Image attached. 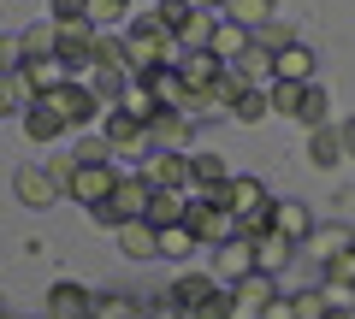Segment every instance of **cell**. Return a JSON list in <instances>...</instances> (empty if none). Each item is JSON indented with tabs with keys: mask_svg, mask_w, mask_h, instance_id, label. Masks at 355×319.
I'll list each match as a JSON object with an SVG mask.
<instances>
[{
	"mask_svg": "<svg viewBox=\"0 0 355 319\" xmlns=\"http://www.w3.org/2000/svg\"><path fill=\"white\" fill-rule=\"evenodd\" d=\"M349 248H355V230L349 225H314V237L302 243V255L320 260V266H331V260H343Z\"/></svg>",
	"mask_w": 355,
	"mask_h": 319,
	"instance_id": "cell-18",
	"label": "cell"
},
{
	"mask_svg": "<svg viewBox=\"0 0 355 319\" xmlns=\"http://www.w3.org/2000/svg\"><path fill=\"white\" fill-rule=\"evenodd\" d=\"M12 190H18L24 207H53V195H65V183L53 178L48 166H18L12 172Z\"/></svg>",
	"mask_w": 355,
	"mask_h": 319,
	"instance_id": "cell-16",
	"label": "cell"
},
{
	"mask_svg": "<svg viewBox=\"0 0 355 319\" xmlns=\"http://www.w3.org/2000/svg\"><path fill=\"white\" fill-rule=\"evenodd\" d=\"M125 6H130V12H142V0H125Z\"/></svg>",
	"mask_w": 355,
	"mask_h": 319,
	"instance_id": "cell-52",
	"label": "cell"
},
{
	"mask_svg": "<svg viewBox=\"0 0 355 319\" xmlns=\"http://www.w3.org/2000/svg\"><path fill=\"white\" fill-rule=\"evenodd\" d=\"M279 77H291V83H314V53L302 48V42H291V48L279 53ZM272 77V83H279Z\"/></svg>",
	"mask_w": 355,
	"mask_h": 319,
	"instance_id": "cell-34",
	"label": "cell"
},
{
	"mask_svg": "<svg viewBox=\"0 0 355 319\" xmlns=\"http://www.w3.org/2000/svg\"><path fill=\"white\" fill-rule=\"evenodd\" d=\"M231 295H237V319H261V307L279 295V278L272 272H249L243 284H231Z\"/></svg>",
	"mask_w": 355,
	"mask_h": 319,
	"instance_id": "cell-19",
	"label": "cell"
},
{
	"mask_svg": "<svg viewBox=\"0 0 355 319\" xmlns=\"http://www.w3.org/2000/svg\"><path fill=\"white\" fill-rule=\"evenodd\" d=\"M148 136H154V148H172V154H196L190 142H196V118L184 113V107H160V113L148 118Z\"/></svg>",
	"mask_w": 355,
	"mask_h": 319,
	"instance_id": "cell-9",
	"label": "cell"
},
{
	"mask_svg": "<svg viewBox=\"0 0 355 319\" xmlns=\"http://www.w3.org/2000/svg\"><path fill=\"white\" fill-rule=\"evenodd\" d=\"M296 125H302V130H320V125H331V89L320 83V77L308 83V101H302V113H296Z\"/></svg>",
	"mask_w": 355,
	"mask_h": 319,
	"instance_id": "cell-30",
	"label": "cell"
},
{
	"mask_svg": "<svg viewBox=\"0 0 355 319\" xmlns=\"http://www.w3.org/2000/svg\"><path fill=\"white\" fill-rule=\"evenodd\" d=\"M119 36H125V48H130V77L137 71H148V65H178L184 60V48H178V30L166 24L160 12H130V24L119 30Z\"/></svg>",
	"mask_w": 355,
	"mask_h": 319,
	"instance_id": "cell-1",
	"label": "cell"
},
{
	"mask_svg": "<svg viewBox=\"0 0 355 319\" xmlns=\"http://www.w3.org/2000/svg\"><path fill=\"white\" fill-rule=\"evenodd\" d=\"M154 12H160V18H166L172 30H184V24H190L196 12H202V6H196V0H154Z\"/></svg>",
	"mask_w": 355,
	"mask_h": 319,
	"instance_id": "cell-45",
	"label": "cell"
},
{
	"mask_svg": "<svg viewBox=\"0 0 355 319\" xmlns=\"http://www.w3.org/2000/svg\"><path fill=\"white\" fill-rule=\"evenodd\" d=\"M296 255H302V243H291L284 230H266L261 243H254V260H261V272H272V278H279V272L291 266Z\"/></svg>",
	"mask_w": 355,
	"mask_h": 319,
	"instance_id": "cell-23",
	"label": "cell"
},
{
	"mask_svg": "<svg viewBox=\"0 0 355 319\" xmlns=\"http://www.w3.org/2000/svg\"><path fill=\"white\" fill-rule=\"evenodd\" d=\"M326 319H355V313H326Z\"/></svg>",
	"mask_w": 355,
	"mask_h": 319,
	"instance_id": "cell-53",
	"label": "cell"
},
{
	"mask_svg": "<svg viewBox=\"0 0 355 319\" xmlns=\"http://www.w3.org/2000/svg\"><path fill=\"white\" fill-rule=\"evenodd\" d=\"M349 154H343V136H338V125H320V130H308V166H320V172H331V166H343Z\"/></svg>",
	"mask_w": 355,
	"mask_h": 319,
	"instance_id": "cell-24",
	"label": "cell"
},
{
	"mask_svg": "<svg viewBox=\"0 0 355 319\" xmlns=\"http://www.w3.org/2000/svg\"><path fill=\"white\" fill-rule=\"evenodd\" d=\"M89 24H95V30H125L130 24V6H125V0H89Z\"/></svg>",
	"mask_w": 355,
	"mask_h": 319,
	"instance_id": "cell-40",
	"label": "cell"
},
{
	"mask_svg": "<svg viewBox=\"0 0 355 319\" xmlns=\"http://www.w3.org/2000/svg\"><path fill=\"white\" fill-rule=\"evenodd\" d=\"M214 30H219V12H207V6H202L190 24L178 30V48H184V53H207V48H214Z\"/></svg>",
	"mask_w": 355,
	"mask_h": 319,
	"instance_id": "cell-27",
	"label": "cell"
},
{
	"mask_svg": "<svg viewBox=\"0 0 355 319\" xmlns=\"http://www.w3.org/2000/svg\"><path fill=\"white\" fill-rule=\"evenodd\" d=\"M89 83H95V95H101L107 107H119V101H125V89H130V71H107V65H95Z\"/></svg>",
	"mask_w": 355,
	"mask_h": 319,
	"instance_id": "cell-38",
	"label": "cell"
},
{
	"mask_svg": "<svg viewBox=\"0 0 355 319\" xmlns=\"http://www.w3.org/2000/svg\"><path fill=\"white\" fill-rule=\"evenodd\" d=\"M231 178H237V172H231L225 154H214V148H196V154H190V190H196V195H219Z\"/></svg>",
	"mask_w": 355,
	"mask_h": 319,
	"instance_id": "cell-14",
	"label": "cell"
},
{
	"mask_svg": "<svg viewBox=\"0 0 355 319\" xmlns=\"http://www.w3.org/2000/svg\"><path fill=\"white\" fill-rule=\"evenodd\" d=\"M42 319H95V290H83L77 278H60L48 290V313Z\"/></svg>",
	"mask_w": 355,
	"mask_h": 319,
	"instance_id": "cell-11",
	"label": "cell"
},
{
	"mask_svg": "<svg viewBox=\"0 0 355 319\" xmlns=\"http://www.w3.org/2000/svg\"><path fill=\"white\" fill-rule=\"evenodd\" d=\"M331 278H343V284H355V248H349V255H343V260H331Z\"/></svg>",
	"mask_w": 355,
	"mask_h": 319,
	"instance_id": "cell-49",
	"label": "cell"
},
{
	"mask_svg": "<svg viewBox=\"0 0 355 319\" xmlns=\"http://www.w3.org/2000/svg\"><path fill=\"white\" fill-rule=\"evenodd\" d=\"M196 248H202V243H196L190 219H184V225H166V230H160V260H190Z\"/></svg>",
	"mask_w": 355,
	"mask_h": 319,
	"instance_id": "cell-33",
	"label": "cell"
},
{
	"mask_svg": "<svg viewBox=\"0 0 355 319\" xmlns=\"http://www.w3.org/2000/svg\"><path fill=\"white\" fill-rule=\"evenodd\" d=\"M178 71L190 77V89H214L219 71H225V60H214V53H184V60H178Z\"/></svg>",
	"mask_w": 355,
	"mask_h": 319,
	"instance_id": "cell-31",
	"label": "cell"
},
{
	"mask_svg": "<svg viewBox=\"0 0 355 319\" xmlns=\"http://www.w3.org/2000/svg\"><path fill=\"white\" fill-rule=\"evenodd\" d=\"M137 83L160 107H184V101H190V77L178 71V65H148V71H137Z\"/></svg>",
	"mask_w": 355,
	"mask_h": 319,
	"instance_id": "cell-15",
	"label": "cell"
},
{
	"mask_svg": "<svg viewBox=\"0 0 355 319\" xmlns=\"http://www.w3.org/2000/svg\"><path fill=\"white\" fill-rule=\"evenodd\" d=\"M261 319H296V302L291 295H272V302L261 307Z\"/></svg>",
	"mask_w": 355,
	"mask_h": 319,
	"instance_id": "cell-48",
	"label": "cell"
},
{
	"mask_svg": "<svg viewBox=\"0 0 355 319\" xmlns=\"http://www.w3.org/2000/svg\"><path fill=\"white\" fill-rule=\"evenodd\" d=\"M95 65H107V71H130V48H125V36L101 30V42H95Z\"/></svg>",
	"mask_w": 355,
	"mask_h": 319,
	"instance_id": "cell-39",
	"label": "cell"
},
{
	"mask_svg": "<svg viewBox=\"0 0 355 319\" xmlns=\"http://www.w3.org/2000/svg\"><path fill=\"white\" fill-rule=\"evenodd\" d=\"M219 201L231 207V219H237V225H243V219H266V213H272V190H266L261 178H249V172H237V178L219 190Z\"/></svg>",
	"mask_w": 355,
	"mask_h": 319,
	"instance_id": "cell-6",
	"label": "cell"
},
{
	"mask_svg": "<svg viewBox=\"0 0 355 319\" xmlns=\"http://www.w3.org/2000/svg\"><path fill=\"white\" fill-rule=\"evenodd\" d=\"M142 178L154 190H190V154H172V148H154L142 160Z\"/></svg>",
	"mask_w": 355,
	"mask_h": 319,
	"instance_id": "cell-13",
	"label": "cell"
},
{
	"mask_svg": "<svg viewBox=\"0 0 355 319\" xmlns=\"http://www.w3.org/2000/svg\"><path fill=\"white\" fill-rule=\"evenodd\" d=\"M291 302H296V319H326V313H338V307L326 302V290H320V284H308V290H296Z\"/></svg>",
	"mask_w": 355,
	"mask_h": 319,
	"instance_id": "cell-41",
	"label": "cell"
},
{
	"mask_svg": "<svg viewBox=\"0 0 355 319\" xmlns=\"http://www.w3.org/2000/svg\"><path fill=\"white\" fill-rule=\"evenodd\" d=\"M95 319H142V302L125 290H107V295H95Z\"/></svg>",
	"mask_w": 355,
	"mask_h": 319,
	"instance_id": "cell-37",
	"label": "cell"
},
{
	"mask_svg": "<svg viewBox=\"0 0 355 319\" xmlns=\"http://www.w3.org/2000/svg\"><path fill=\"white\" fill-rule=\"evenodd\" d=\"M214 290H219L214 266H207V272L184 266V272H178L172 284H166V295H172V302H178V313H184V319H190V313H196V307H202V302H207V295H214Z\"/></svg>",
	"mask_w": 355,
	"mask_h": 319,
	"instance_id": "cell-12",
	"label": "cell"
},
{
	"mask_svg": "<svg viewBox=\"0 0 355 319\" xmlns=\"http://www.w3.org/2000/svg\"><path fill=\"white\" fill-rule=\"evenodd\" d=\"M254 42H261L266 53H284V48H291V42H296V30L284 24V18H272V24H261V30H254Z\"/></svg>",
	"mask_w": 355,
	"mask_h": 319,
	"instance_id": "cell-44",
	"label": "cell"
},
{
	"mask_svg": "<svg viewBox=\"0 0 355 319\" xmlns=\"http://www.w3.org/2000/svg\"><path fill=\"white\" fill-rule=\"evenodd\" d=\"M71 154H77V166H113V154H119V148L101 136V130H83V142H77Z\"/></svg>",
	"mask_w": 355,
	"mask_h": 319,
	"instance_id": "cell-36",
	"label": "cell"
},
{
	"mask_svg": "<svg viewBox=\"0 0 355 319\" xmlns=\"http://www.w3.org/2000/svg\"><path fill=\"white\" fill-rule=\"evenodd\" d=\"M190 201H196L190 190H154L148 225H154V230H166V225H184V219H190Z\"/></svg>",
	"mask_w": 355,
	"mask_h": 319,
	"instance_id": "cell-25",
	"label": "cell"
},
{
	"mask_svg": "<svg viewBox=\"0 0 355 319\" xmlns=\"http://www.w3.org/2000/svg\"><path fill=\"white\" fill-rule=\"evenodd\" d=\"M53 24H89V0H48Z\"/></svg>",
	"mask_w": 355,
	"mask_h": 319,
	"instance_id": "cell-47",
	"label": "cell"
},
{
	"mask_svg": "<svg viewBox=\"0 0 355 319\" xmlns=\"http://www.w3.org/2000/svg\"><path fill=\"white\" fill-rule=\"evenodd\" d=\"M18 125H24V136H30V142H42V148H53L60 136H71V118H65L53 101H36L24 118H18Z\"/></svg>",
	"mask_w": 355,
	"mask_h": 319,
	"instance_id": "cell-17",
	"label": "cell"
},
{
	"mask_svg": "<svg viewBox=\"0 0 355 319\" xmlns=\"http://www.w3.org/2000/svg\"><path fill=\"white\" fill-rule=\"evenodd\" d=\"M113 237H119V255H130V260H154L160 255V230H154L148 219H130V225H119Z\"/></svg>",
	"mask_w": 355,
	"mask_h": 319,
	"instance_id": "cell-22",
	"label": "cell"
},
{
	"mask_svg": "<svg viewBox=\"0 0 355 319\" xmlns=\"http://www.w3.org/2000/svg\"><path fill=\"white\" fill-rule=\"evenodd\" d=\"M148 207H154V183L142 178V172H125V183L113 190V201L89 207V225L119 230V225H130V219H148Z\"/></svg>",
	"mask_w": 355,
	"mask_h": 319,
	"instance_id": "cell-2",
	"label": "cell"
},
{
	"mask_svg": "<svg viewBox=\"0 0 355 319\" xmlns=\"http://www.w3.org/2000/svg\"><path fill=\"white\" fill-rule=\"evenodd\" d=\"M231 118H237V125H261V118H272V95H266V89H249Z\"/></svg>",
	"mask_w": 355,
	"mask_h": 319,
	"instance_id": "cell-42",
	"label": "cell"
},
{
	"mask_svg": "<svg viewBox=\"0 0 355 319\" xmlns=\"http://www.w3.org/2000/svg\"><path fill=\"white\" fill-rule=\"evenodd\" d=\"M314 207L308 201H272V230H284V237H291V243H308V237H314Z\"/></svg>",
	"mask_w": 355,
	"mask_h": 319,
	"instance_id": "cell-20",
	"label": "cell"
},
{
	"mask_svg": "<svg viewBox=\"0 0 355 319\" xmlns=\"http://www.w3.org/2000/svg\"><path fill=\"white\" fill-rule=\"evenodd\" d=\"M119 183H125V172H119V166H77V172H71V183H65V195H71V201L89 213V207L113 201Z\"/></svg>",
	"mask_w": 355,
	"mask_h": 319,
	"instance_id": "cell-5",
	"label": "cell"
},
{
	"mask_svg": "<svg viewBox=\"0 0 355 319\" xmlns=\"http://www.w3.org/2000/svg\"><path fill=\"white\" fill-rule=\"evenodd\" d=\"M249 89H254L249 77H243L237 65H225V71H219V83L207 89V95H214V118H231V113H237V101H243Z\"/></svg>",
	"mask_w": 355,
	"mask_h": 319,
	"instance_id": "cell-26",
	"label": "cell"
},
{
	"mask_svg": "<svg viewBox=\"0 0 355 319\" xmlns=\"http://www.w3.org/2000/svg\"><path fill=\"white\" fill-rule=\"evenodd\" d=\"M18 53H24V65L30 60H53V53H60V24H53V18L24 24V30H18Z\"/></svg>",
	"mask_w": 355,
	"mask_h": 319,
	"instance_id": "cell-21",
	"label": "cell"
},
{
	"mask_svg": "<svg viewBox=\"0 0 355 319\" xmlns=\"http://www.w3.org/2000/svg\"><path fill=\"white\" fill-rule=\"evenodd\" d=\"M24 77H30V89H36V101H42V95H53L60 83H71V71H65L60 60H30Z\"/></svg>",
	"mask_w": 355,
	"mask_h": 319,
	"instance_id": "cell-32",
	"label": "cell"
},
{
	"mask_svg": "<svg viewBox=\"0 0 355 319\" xmlns=\"http://www.w3.org/2000/svg\"><path fill=\"white\" fill-rule=\"evenodd\" d=\"M101 136L113 142L119 154H142V148H154V136H148V118H142V113H125V107H107V118H101Z\"/></svg>",
	"mask_w": 355,
	"mask_h": 319,
	"instance_id": "cell-8",
	"label": "cell"
},
{
	"mask_svg": "<svg viewBox=\"0 0 355 319\" xmlns=\"http://www.w3.org/2000/svg\"><path fill=\"white\" fill-rule=\"evenodd\" d=\"M42 101H53L65 118H71V130H101V118H107V101L95 95V83L89 77H71V83H60L53 95H42Z\"/></svg>",
	"mask_w": 355,
	"mask_h": 319,
	"instance_id": "cell-3",
	"label": "cell"
},
{
	"mask_svg": "<svg viewBox=\"0 0 355 319\" xmlns=\"http://www.w3.org/2000/svg\"><path fill=\"white\" fill-rule=\"evenodd\" d=\"M225 18L243 24V30H261V24L279 18V0H225Z\"/></svg>",
	"mask_w": 355,
	"mask_h": 319,
	"instance_id": "cell-28",
	"label": "cell"
},
{
	"mask_svg": "<svg viewBox=\"0 0 355 319\" xmlns=\"http://www.w3.org/2000/svg\"><path fill=\"white\" fill-rule=\"evenodd\" d=\"M95 42H101L95 24H60V53H53V60H60L71 77H89L95 71Z\"/></svg>",
	"mask_w": 355,
	"mask_h": 319,
	"instance_id": "cell-7",
	"label": "cell"
},
{
	"mask_svg": "<svg viewBox=\"0 0 355 319\" xmlns=\"http://www.w3.org/2000/svg\"><path fill=\"white\" fill-rule=\"evenodd\" d=\"M320 290H326V302L338 307V313H355V284H343V278H331V272H326Z\"/></svg>",
	"mask_w": 355,
	"mask_h": 319,
	"instance_id": "cell-46",
	"label": "cell"
},
{
	"mask_svg": "<svg viewBox=\"0 0 355 319\" xmlns=\"http://www.w3.org/2000/svg\"><path fill=\"white\" fill-rule=\"evenodd\" d=\"M249 272H261V260H254V243H249V237H231L225 248H214V278L225 284V290H231V284H243Z\"/></svg>",
	"mask_w": 355,
	"mask_h": 319,
	"instance_id": "cell-10",
	"label": "cell"
},
{
	"mask_svg": "<svg viewBox=\"0 0 355 319\" xmlns=\"http://www.w3.org/2000/svg\"><path fill=\"white\" fill-rule=\"evenodd\" d=\"M190 230H196V243H202V248H225L231 237H237V219H231V207L219 201V195H196V201H190Z\"/></svg>",
	"mask_w": 355,
	"mask_h": 319,
	"instance_id": "cell-4",
	"label": "cell"
},
{
	"mask_svg": "<svg viewBox=\"0 0 355 319\" xmlns=\"http://www.w3.org/2000/svg\"><path fill=\"white\" fill-rule=\"evenodd\" d=\"M338 136H343V154L355 160V118H338Z\"/></svg>",
	"mask_w": 355,
	"mask_h": 319,
	"instance_id": "cell-50",
	"label": "cell"
},
{
	"mask_svg": "<svg viewBox=\"0 0 355 319\" xmlns=\"http://www.w3.org/2000/svg\"><path fill=\"white\" fill-rule=\"evenodd\" d=\"M266 95H272V113L296 118V113H302V101H308V83H291V77H279V83H266Z\"/></svg>",
	"mask_w": 355,
	"mask_h": 319,
	"instance_id": "cell-35",
	"label": "cell"
},
{
	"mask_svg": "<svg viewBox=\"0 0 355 319\" xmlns=\"http://www.w3.org/2000/svg\"><path fill=\"white\" fill-rule=\"evenodd\" d=\"M196 6H207V12H219V6H225V0H196Z\"/></svg>",
	"mask_w": 355,
	"mask_h": 319,
	"instance_id": "cell-51",
	"label": "cell"
},
{
	"mask_svg": "<svg viewBox=\"0 0 355 319\" xmlns=\"http://www.w3.org/2000/svg\"><path fill=\"white\" fill-rule=\"evenodd\" d=\"M190 319H237V295H231V290H225V284H219V290H214V295H207V302H202V307H196V313H190Z\"/></svg>",
	"mask_w": 355,
	"mask_h": 319,
	"instance_id": "cell-43",
	"label": "cell"
},
{
	"mask_svg": "<svg viewBox=\"0 0 355 319\" xmlns=\"http://www.w3.org/2000/svg\"><path fill=\"white\" fill-rule=\"evenodd\" d=\"M0 101H6V113H18V118L36 107V89H30L24 65H18V71H0Z\"/></svg>",
	"mask_w": 355,
	"mask_h": 319,
	"instance_id": "cell-29",
	"label": "cell"
}]
</instances>
